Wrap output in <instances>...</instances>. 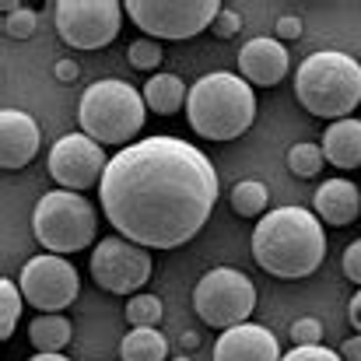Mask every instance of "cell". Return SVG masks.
Segmentation results:
<instances>
[{"label":"cell","mask_w":361,"mask_h":361,"mask_svg":"<svg viewBox=\"0 0 361 361\" xmlns=\"http://www.w3.org/2000/svg\"><path fill=\"white\" fill-rule=\"evenodd\" d=\"M78 71H81V67H78L74 60H60V63L53 67V74H56V81H63V85H71V81L78 78Z\"/></svg>","instance_id":"obj_32"},{"label":"cell","mask_w":361,"mask_h":361,"mask_svg":"<svg viewBox=\"0 0 361 361\" xmlns=\"http://www.w3.org/2000/svg\"><path fill=\"white\" fill-rule=\"evenodd\" d=\"M4 32L11 35V39H32L35 35V28H39V14L32 11V7H25V4H4Z\"/></svg>","instance_id":"obj_25"},{"label":"cell","mask_w":361,"mask_h":361,"mask_svg":"<svg viewBox=\"0 0 361 361\" xmlns=\"http://www.w3.org/2000/svg\"><path fill=\"white\" fill-rule=\"evenodd\" d=\"M154 259L151 249L137 245V242L123 239V235H106L95 242L92 252V281L109 291V295H130L140 291L151 281Z\"/></svg>","instance_id":"obj_10"},{"label":"cell","mask_w":361,"mask_h":361,"mask_svg":"<svg viewBox=\"0 0 361 361\" xmlns=\"http://www.w3.org/2000/svg\"><path fill=\"white\" fill-rule=\"evenodd\" d=\"M186 116L193 133L207 140H235L256 120V95L242 74L214 71L204 74L186 99Z\"/></svg>","instance_id":"obj_3"},{"label":"cell","mask_w":361,"mask_h":361,"mask_svg":"<svg viewBox=\"0 0 361 361\" xmlns=\"http://www.w3.org/2000/svg\"><path fill=\"white\" fill-rule=\"evenodd\" d=\"M252 259L281 281L312 277L326 259V232L316 211L277 207L267 211L252 228Z\"/></svg>","instance_id":"obj_2"},{"label":"cell","mask_w":361,"mask_h":361,"mask_svg":"<svg viewBox=\"0 0 361 361\" xmlns=\"http://www.w3.org/2000/svg\"><path fill=\"white\" fill-rule=\"evenodd\" d=\"M323 165H326V154H323V147L312 144V140H302V144H295V147L288 151V169H291L295 176H302V179L319 176Z\"/></svg>","instance_id":"obj_23"},{"label":"cell","mask_w":361,"mask_h":361,"mask_svg":"<svg viewBox=\"0 0 361 361\" xmlns=\"http://www.w3.org/2000/svg\"><path fill=\"white\" fill-rule=\"evenodd\" d=\"M211 28H214L221 39H232V35H235V32L242 28V14H239V11H228V7H221V14L214 18V25H211Z\"/></svg>","instance_id":"obj_30"},{"label":"cell","mask_w":361,"mask_h":361,"mask_svg":"<svg viewBox=\"0 0 361 361\" xmlns=\"http://www.w3.org/2000/svg\"><path fill=\"white\" fill-rule=\"evenodd\" d=\"M341 267H344V277H348V281H355V284L361 288V239H355L348 249H344Z\"/></svg>","instance_id":"obj_29"},{"label":"cell","mask_w":361,"mask_h":361,"mask_svg":"<svg viewBox=\"0 0 361 361\" xmlns=\"http://www.w3.org/2000/svg\"><path fill=\"white\" fill-rule=\"evenodd\" d=\"M281 361H344L341 351L334 348H323V344H305V348H291Z\"/></svg>","instance_id":"obj_28"},{"label":"cell","mask_w":361,"mask_h":361,"mask_svg":"<svg viewBox=\"0 0 361 361\" xmlns=\"http://www.w3.org/2000/svg\"><path fill=\"white\" fill-rule=\"evenodd\" d=\"M267 200H270V190L259 179H242V183H235V190H232V211L239 218H263L267 214L263 211Z\"/></svg>","instance_id":"obj_21"},{"label":"cell","mask_w":361,"mask_h":361,"mask_svg":"<svg viewBox=\"0 0 361 361\" xmlns=\"http://www.w3.org/2000/svg\"><path fill=\"white\" fill-rule=\"evenodd\" d=\"M32 235L56 256H71L88 249L99 235V214L95 207L71 190L42 193L32 211Z\"/></svg>","instance_id":"obj_6"},{"label":"cell","mask_w":361,"mask_h":361,"mask_svg":"<svg viewBox=\"0 0 361 361\" xmlns=\"http://www.w3.org/2000/svg\"><path fill=\"white\" fill-rule=\"evenodd\" d=\"M341 358L344 361H361V334L358 337H348V341L341 344Z\"/></svg>","instance_id":"obj_33"},{"label":"cell","mask_w":361,"mask_h":361,"mask_svg":"<svg viewBox=\"0 0 361 361\" xmlns=\"http://www.w3.org/2000/svg\"><path fill=\"white\" fill-rule=\"evenodd\" d=\"M123 11L147 39H193L221 14L218 0H126Z\"/></svg>","instance_id":"obj_8"},{"label":"cell","mask_w":361,"mask_h":361,"mask_svg":"<svg viewBox=\"0 0 361 361\" xmlns=\"http://www.w3.org/2000/svg\"><path fill=\"white\" fill-rule=\"evenodd\" d=\"M161 298L158 295H147V291H140V295H130V302H126V323L130 326H158L161 323Z\"/></svg>","instance_id":"obj_24"},{"label":"cell","mask_w":361,"mask_h":361,"mask_svg":"<svg viewBox=\"0 0 361 361\" xmlns=\"http://www.w3.org/2000/svg\"><path fill=\"white\" fill-rule=\"evenodd\" d=\"M239 74L256 88H274L288 74V49L281 39H249L239 49Z\"/></svg>","instance_id":"obj_14"},{"label":"cell","mask_w":361,"mask_h":361,"mask_svg":"<svg viewBox=\"0 0 361 361\" xmlns=\"http://www.w3.org/2000/svg\"><path fill=\"white\" fill-rule=\"evenodd\" d=\"M106 151L99 140H92L88 133H67L53 144L49 151V176L60 183V190L81 193L92 190L95 183H102L106 176Z\"/></svg>","instance_id":"obj_12"},{"label":"cell","mask_w":361,"mask_h":361,"mask_svg":"<svg viewBox=\"0 0 361 361\" xmlns=\"http://www.w3.org/2000/svg\"><path fill=\"white\" fill-rule=\"evenodd\" d=\"M358 63H361V60H358Z\"/></svg>","instance_id":"obj_37"},{"label":"cell","mask_w":361,"mask_h":361,"mask_svg":"<svg viewBox=\"0 0 361 361\" xmlns=\"http://www.w3.org/2000/svg\"><path fill=\"white\" fill-rule=\"evenodd\" d=\"M323 154H326V165L341 172L361 169V120L330 123L323 133Z\"/></svg>","instance_id":"obj_17"},{"label":"cell","mask_w":361,"mask_h":361,"mask_svg":"<svg viewBox=\"0 0 361 361\" xmlns=\"http://www.w3.org/2000/svg\"><path fill=\"white\" fill-rule=\"evenodd\" d=\"M348 323H351V326L361 334V291L351 298V305H348Z\"/></svg>","instance_id":"obj_34"},{"label":"cell","mask_w":361,"mask_h":361,"mask_svg":"<svg viewBox=\"0 0 361 361\" xmlns=\"http://www.w3.org/2000/svg\"><path fill=\"white\" fill-rule=\"evenodd\" d=\"M193 309H197V316L207 326H214V330L225 334L232 326L249 323V316L256 309V288L235 267H214V270H207L197 281V288H193Z\"/></svg>","instance_id":"obj_7"},{"label":"cell","mask_w":361,"mask_h":361,"mask_svg":"<svg viewBox=\"0 0 361 361\" xmlns=\"http://www.w3.org/2000/svg\"><path fill=\"white\" fill-rule=\"evenodd\" d=\"M28 361H71V358H63V355H32Z\"/></svg>","instance_id":"obj_35"},{"label":"cell","mask_w":361,"mask_h":361,"mask_svg":"<svg viewBox=\"0 0 361 361\" xmlns=\"http://www.w3.org/2000/svg\"><path fill=\"white\" fill-rule=\"evenodd\" d=\"M211 158L179 137H144L116 151L99 200L116 235L144 249H176L200 235L218 204Z\"/></svg>","instance_id":"obj_1"},{"label":"cell","mask_w":361,"mask_h":361,"mask_svg":"<svg viewBox=\"0 0 361 361\" xmlns=\"http://www.w3.org/2000/svg\"><path fill=\"white\" fill-rule=\"evenodd\" d=\"M126 60H130L133 71H154L161 63V46L154 39H137V42H130Z\"/></svg>","instance_id":"obj_26"},{"label":"cell","mask_w":361,"mask_h":361,"mask_svg":"<svg viewBox=\"0 0 361 361\" xmlns=\"http://www.w3.org/2000/svg\"><path fill=\"white\" fill-rule=\"evenodd\" d=\"M140 95H144V102H147L151 113H158V116H172V113H179V109L186 106L190 88H186L176 74H151L147 85L140 88Z\"/></svg>","instance_id":"obj_18"},{"label":"cell","mask_w":361,"mask_h":361,"mask_svg":"<svg viewBox=\"0 0 361 361\" xmlns=\"http://www.w3.org/2000/svg\"><path fill=\"white\" fill-rule=\"evenodd\" d=\"M291 341L295 348H305V344H323V323L316 316H302L291 323Z\"/></svg>","instance_id":"obj_27"},{"label":"cell","mask_w":361,"mask_h":361,"mask_svg":"<svg viewBox=\"0 0 361 361\" xmlns=\"http://www.w3.org/2000/svg\"><path fill=\"white\" fill-rule=\"evenodd\" d=\"M295 95L319 120H351L361 106V63L341 49H319L295 71Z\"/></svg>","instance_id":"obj_4"},{"label":"cell","mask_w":361,"mask_h":361,"mask_svg":"<svg viewBox=\"0 0 361 361\" xmlns=\"http://www.w3.org/2000/svg\"><path fill=\"white\" fill-rule=\"evenodd\" d=\"M172 361H190V358H172Z\"/></svg>","instance_id":"obj_36"},{"label":"cell","mask_w":361,"mask_h":361,"mask_svg":"<svg viewBox=\"0 0 361 361\" xmlns=\"http://www.w3.org/2000/svg\"><path fill=\"white\" fill-rule=\"evenodd\" d=\"M71 337H74L71 319L60 312H42L28 323V341L32 348H39V355H60L71 344Z\"/></svg>","instance_id":"obj_19"},{"label":"cell","mask_w":361,"mask_h":361,"mask_svg":"<svg viewBox=\"0 0 361 361\" xmlns=\"http://www.w3.org/2000/svg\"><path fill=\"white\" fill-rule=\"evenodd\" d=\"M56 35L74 49H102L120 35L123 4L116 0H60L53 4Z\"/></svg>","instance_id":"obj_9"},{"label":"cell","mask_w":361,"mask_h":361,"mask_svg":"<svg viewBox=\"0 0 361 361\" xmlns=\"http://www.w3.org/2000/svg\"><path fill=\"white\" fill-rule=\"evenodd\" d=\"M147 116V102L144 95L126 85L120 78H102L95 85L85 88L81 102H78V123L81 133H88L92 140H99L102 147H130L133 137L140 133Z\"/></svg>","instance_id":"obj_5"},{"label":"cell","mask_w":361,"mask_h":361,"mask_svg":"<svg viewBox=\"0 0 361 361\" xmlns=\"http://www.w3.org/2000/svg\"><path fill=\"white\" fill-rule=\"evenodd\" d=\"M42 144V130L21 109H4L0 113V165L4 172H18L25 169Z\"/></svg>","instance_id":"obj_13"},{"label":"cell","mask_w":361,"mask_h":361,"mask_svg":"<svg viewBox=\"0 0 361 361\" xmlns=\"http://www.w3.org/2000/svg\"><path fill=\"white\" fill-rule=\"evenodd\" d=\"M302 35V21L295 18V14H284V18H277V39H284V42H295Z\"/></svg>","instance_id":"obj_31"},{"label":"cell","mask_w":361,"mask_h":361,"mask_svg":"<svg viewBox=\"0 0 361 361\" xmlns=\"http://www.w3.org/2000/svg\"><path fill=\"white\" fill-rule=\"evenodd\" d=\"M312 207L323 225H334V228L355 225L361 214V186H355L351 179H326L312 193Z\"/></svg>","instance_id":"obj_16"},{"label":"cell","mask_w":361,"mask_h":361,"mask_svg":"<svg viewBox=\"0 0 361 361\" xmlns=\"http://www.w3.org/2000/svg\"><path fill=\"white\" fill-rule=\"evenodd\" d=\"M21 295L28 305H35L39 312H63L78 291H81V277L74 270V263H67V256L56 252H39L21 267V281H18Z\"/></svg>","instance_id":"obj_11"},{"label":"cell","mask_w":361,"mask_h":361,"mask_svg":"<svg viewBox=\"0 0 361 361\" xmlns=\"http://www.w3.org/2000/svg\"><path fill=\"white\" fill-rule=\"evenodd\" d=\"M21 305H25L21 288L11 277H0V341H11V334L21 319Z\"/></svg>","instance_id":"obj_22"},{"label":"cell","mask_w":361,"mask_h":361,"mask_svg":"<svg viewBox=\"0 0 361 361\" xmlns=\"http://www.w3.org/2000/svg\"><path fill=\"white\" fill-rule=\"evenodd\" d=\"M123 361H165L169 358V341L161 337L158 326H133L120 344Z\"/></svg>","instance_id":"obj_20"},{"label":"cell","mask_w":361,"mask_h":361,"mask_svg":"<svg viewBox=\"0 0 361 361\" xmlns=\"http://www.w3.org/2000/svg\"><path fill=\"white\" fill-rule=\"evenodd\" d=\"M281 348L277 337L259 326V323H242L232 326L218 337L214 344V361H281Z\"/></svg>","instance_id":"obj_15"}]
</instances>
